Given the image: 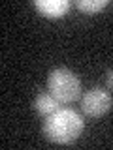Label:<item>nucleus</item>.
Segmentation results:
<instances>
[{"label":"nucleus","instance_id":"obj_7","mask_svg":"<svg viewBox=\"0 0 113 150\" xmlns=\"http://www.w3.org/2000/svg\"><path fill=\"white\" fill-rule=\"evenodd\" d=\"M106 84L113 90V69H109V71L106 73Z\"/></svg>","mask_w":113,"mask_h":150},{"label":"nucleus","instance_id":"obj_5","mask_svg":"<svg viewBox=\"0 0 113 150\" xmlns=\"http://www.w3.org/2000/svg\"><path fill=\"white\" fill-rule=\"evenodd\" d=\"M59 100L53 96L51 92H45V94H38V98L34 100V109L40 112L41 116H49L53 115L55 111H59Z\"/></svg>","mask_w":113,"mask_h":150},{"label":"nucleus","instance_id":"obj_6","mask_svg":"<svg viewBox=\"0 0 113 150\" xmlns=\"http://www.w3.org/2000/svg\"><path fill=\"white\" fill-rule=\"evenodd\" d=\"M107 6V0H77V8L83 11H100Z\"/></svg>","mask_w":113,"mask_h":150},{"label":"nucleus","instance_id":"obj_2","mask_svg":"<svg viewBox=\"0 0 113 150\" xmlns=\"http://www.w3.org/2000/svg\"><path fill=\"white\" fill-rule=\"evenodd\" d=\"M47 86L49 92L59 100L60 103H72L79 98L81 92V84L79 79L75 77L74 71H70L68 68H56L49 73L47 79Z\"/></svg>","mask_w":113,"mask_h":150},{"label":"nucleus","instance_id":"obj_4","mask_svg":"<svg viewBox=\"0 0 113 150\" xmlns=\"http://www.w3.org/2000/svg\"><path fill=\"white\" fill-rule=\"evenodd\" d=\"M34 6L38 8V11H41V15L56 19L62 17L70 9V2L68 0H36Z\"/></svg>","mask_w":113,"mask_h":150},{"label":"nucleus","instance_id":"obj_1","mask_svg":"<svg viewBox=\"0 0 113 150\" xmlns=\"http://www.w3.org/2000/svg\"><path fill=\"white\" fill-rule=\"evenodd\" d=\"M85 128L83 118L74 109H59L53 115L45 116L44 122V135L53 143L68 144L74 143L81 135Z\"/></svg>","mask_w":113,"mask_h":150},{"label":"nucleus","instance_id":"obj_3","mask_svg":"<svg viewBox=\"0 0 113 150\" xmlns=\"http://www.w3.org/2000/svg\"><path fill=\"white\" fill-rule=\"evenodd\" d=\"M111 94L104 88H91L83 96V112L89 116H102L111 109Z\"/></svg>","mask_w":113,"mask_h":150}]
</instances>
